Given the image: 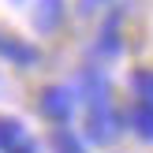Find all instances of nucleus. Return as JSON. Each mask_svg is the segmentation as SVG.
I'll use <instances>...</instances> for the list:
<instances>
[{
	"label": "nucleus",
	"mask_w": 153,
	"mask_h": 153,
	"mask_svg": "<svg viewBox=\"0 0 153 153\" xmlns=\"http://www.w3.org/2000/svg\"><path fill=\"white\" fill-rule=\"evenodd\" d=\"M37 105H41V112H45L49 120L64 123V120H71V112H75V94H71L67 86H49Z\"/></svg>",
	"instance_id": "1"
},
{
	"label": "nucleus",
	"mask_w": 153,
	"mask_h": 153,
	"mask_svg": "<svg viewBox=\"0 0 153 153\" xmlns=\"http://www.w3.org/2000/svg\"><path fill=\"white\" fill-rule=\"evenodd\" d=\"M79 90H82V101H86L90 108L108 105V79H105L101 67H82V75H79Z\"/></svg>",
	"instance_id": "2"
},
{
	"label": "nucleus",
	"mask_w": 153,
	"mask_h": 153,
	"mask_svg": "<svg viewBox=\"0 0 153 153\" xmlns=\"http://www.w3.org/2000/svg\"><path fill=\"white\" fill-rule=\"evenodd\" d=\"M116 131H120V123H116L112 105L90 108V116H86V134H90V142H112V138H116Z\"/></svg>",
	"instance_id": "3"
},
{
	"label": "nucleus",
	"mask_w": 153,
	"mask_h": 153,
	"mask_svg": "<svg viewBox=\"0 0 153 153\" xmlns=\"http://www.w3.org/2000/svg\"><path fill=\"white\" fill-rule=\"evenodd\" d=\"M60 19H64V0H37V7H34V26L41 30V34L56 30Z\"/></svg>",
	"instance_id": "4"
},
{
	"label": "nucleus",
	"mask_w": 153,
	"mask_h": 153,
	"mask_svg": "<svg viewBox=\"0 0 153 153\" xmlns=\"http://www.w3.org/2000/svg\"><path fill=\"white\" fill-rule=\"evenodd\" d=\"M0 56L15 60V64H22V67H30V64L37 60V49H34V45H22V41H15V37H4V34H0Z\"/></svg>",
	"instance_id": "5"
},
{
	"label": "nucleus",
	"mask_w": 153,
	"mask_h": 153,
	"mask_svg": "<svg viewBox=\"0 0 153 153\" xmlns=\"http://www.w3.org/2000/svg\"><path fill=\"white\" fill-rule=\"evenodd\" d=\"M22 142H26V131H22L19 120H0V149H19Z\"/></svg>",
	"instance_id": "6"
},
{
	"label": "nucleus",
	"mask_w": 153,
	"mask_h": 153,
	"mask_svg": "<svg viewBox=\"0 0 153 153\" xmlns=\"http://www.w3.org/2000/svg\"><path fill=\"white\" fill-rule=\"evenodd\" d=\"M131 127L142 134V138L153 142V108H149V105H134V108H131Z\"/></svg>",
	"instance_id": "7"
},
{
	"label": "nucleus",
	"mask_w": 153,
	"mask_h": 153,
	"mask_svg": "<svg viewBox=\"0 0 153 153\" xmlns=\"http://www.w3.org/2000/svg\"><path fill=\"white\" fill-rule=\"evenodd\" d=\"M131 86L138 90L142 105H149V108H153V71H134V75H131Z\"/></svg>",
	"instance_id": "8"
},
{
	"label": "nucleus",
	"mask_w": 153,
	"mask_h": 153,
	"mask_svg": "<svg viewBox=\"0 0 153 153\" xmlns=\"http://www.w3.org/2000/svg\"><path fill=\"white\" fill-rule=\"evenodd\" d=\"M52 146H56V153H82V142L75 138L67 127H60V131L52 134Z\"/></svg>",
	"instance_id": "9"
},
{
	"label": "nucleus",
	"mask_w": 153,
	"mask_h": 153,
	"mask_svg": "<svg viewBox=\"0 0 153 153\" xmlns=\"http://www.w3.org/2000/svg\"><path fill=\"white\" fill-rule=\"evenodd\" d=\"M120 49H123V45H120V34L108 26V30L101 34V41H97V52H101V56H116Z\"/></svg>",
	"instance_id": "10"
},
{
	"label": "nucleus",
	"mask_w": 153,
	"mask_h": 153,
	"mask_svg": "<svg viewBox=\"0 0 153 153\" xmlns=\"http://www.w3.org/2000/svg\"><path fill=\"white\" fill-rule=\"evenodd\" d=\"M101 4H108V0H79V7H82V15H90V11H97Z\"/></svg>",
	"instance_id": "11"
},
{
	"label": "nucleus",
	"mask_w": 153,
	"mask_h": 153,
	"mask_svg": "<svg viewBox=\"0 0 153 153\" xmlns=\"http://www.w3.org/2000/svg\"><path fill=\"white\" fill-rule=\"evenodd\" d=\"M11 153H34V149H30V146H19V149H11Z\"/></svg>",
	"instance_id": "12"
}]
</instances>
